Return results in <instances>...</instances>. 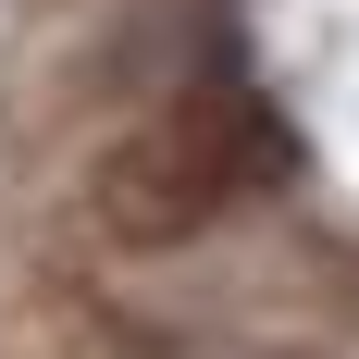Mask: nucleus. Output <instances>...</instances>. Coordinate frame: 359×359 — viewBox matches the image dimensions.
Here are the masks:
<instances>
[{
  "label": "nucleus",
  "instance_id": "obj_1",
  "mask_svg": "<svg viewBox=\"0 0 359 359\" xmlns=\"http://www.w3.org/2000/svg\"><path fill=\"white\" fill-rule=\"evenodd\" d=\"M273 161H285V137H273L260 87L198 74V87H186V100L161 111L137 149H111V174H100V223L124 236V248H174V236L223 223L260 174H273Z\"/></svg>",
  "mask_w": 359,
  "mask_h": 359
}]
</instances>
